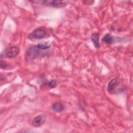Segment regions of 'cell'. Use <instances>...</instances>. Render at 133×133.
Here are the masks:
<instances>
[{"mask_svg":"<svg viewBox=\"0 0 133 133\" xmlns=\"http://www.w3.org/2000/svg\"><path fill=\"white\" fill-rule=\"evenodd\" d=\"M40 50H41L37 45H33L30 47L26 51L25 58L26 61L30 62L37 58L40 54Z\"/></svg>","mask_w":133,"mask_h":133,"instance_id":"1","label":"cell"},{"mask_svg":"<svg viewBox=\"0 0 133 133\" xmlns=\"http://www.w3.org/2000/svg\"><path fill=\"white\" fill-rule=\"evenodd\" d=\"M47 32L43 28H38L35 29L28 35L30 39H41L48 36Z\"/></svg>","mask_w":133,"mask_h":133,"instance_id":"2","label":"cell"},{"mask_svg":"<svg viewBox=\"0 0 133 133\" xmlns=\"http://www.w3.org/2000/svg\"><path fill=\"white\" fill-rule=\"evenodd\" d=\"M119 79L118 78H115L112 79L108 84V91L111 94H116L117 92H121L124 89L122 87H118Z\"/></svg>","mask_w":133,"mask_h":133,"instance_id":"3","label":"cell"},{"mask_svg":"<svg viewBox=\"0 0 133 133\" xmlns=\"http://www.w3.org/2000/svg\"><path fill=\"white\" fill-rule=\"evenodd\" d=\"M19 52V48L17 46H12L6 49L4 51V56L8 58H13L16 57Z\"/></svg>","mask_w":133,"mask_h":133,"instance_id":"4","label":"cell"},{"mask_svg":"<svg viewBox=\"0 0 133 133\" xmlns=\"http://www.w3.org/2000/svg\"><path fill=\"white\" fill-rule=\"evenodd\" d=\"M43 3L44 4L49 5L52 7L56 8H61L67 5V3L65 1H43Z\"/></svg>","mask_w":133,"mask_h":133,"instance_id":"5","label":"cell"},{"mask_svg":"<svg viewBox=\"0 0 133 133\" xmlns=\"http://www.w3.org/2000/svg\"><path fill=\"white\" fill-rule=\"evenodd\" d=\"M45 121V117L42 115L36 116L33 120L32 125L34 127H39L43 125Z\"/></svg>","mask_w":133,"mask_h":133,"instance_id":"6","label":"cell"},{"mask_svg":"<svg viewBox=\"0 0 133 133\" xmlns=\"http://www.w3.org/2000/svg\"><path fill=\"white\" fill-rule=\"evenodd\" d=\"M51 108L54 111L57 113L61 112L64 110V108L63 105L61 102H56L52 104Z\"/></svg>","mask_w":133,"mask_h":133,"instance_id":"7","label":"cell"},{"mask_svg":"<svg viewBox=\"0 0 133 133\" xmlns=\"http://www.w3.org/2000/svg\"><path fill=\"white\" fill-rule=\"evenodd\" d=\"M99 35L97 33H93L91 36V40L92 42L95 47L97 48L100 47V44L99 42Z\"/></svg>","mask_w":133,"mask_h":133,"instance_id":"8","label":"cell"},{"mask_svg":"<svg viewBox=\"0 0 133 133\" xmlns=\"http://www.w3.org/2000/svg\"><path fill=\"white\" fill-rule=\"evenodd\" d=\"M102 41L107 44H111L114 41V38L110 34H107L103 37Z\"/></svg>","mask_w":133,"mask_h":133,"instance_id":"9","label":"cell"},{"mask_svg":"<svg viewBox=\"0 0 133 133\" xmlns=\"http://www.w3.org/2000/svg\"><path fill=\"white\" fill-rule=\"evenodd\" d=\"M38 47L41 49V50H45V49H47L50 47V45L48 44V43H40L37 44Z\"/></svg>","mask_w":133,"mask_h":133,"instance_id":"10","label":"cell"},{"mask_svg":"<svg viewBox=\"0 0 133 133\" xmlns=\"http://www.w3.org/2000/svg\"><path fill=\"white\" fill-rule=\"evenodd\" d=\"M48 85L49 87L51 88H54L57 86V83L55 80H52L50 82L48 83Z\"/></svg>","mask_w":133,"mask_h":133,"instance_id":"11","label":"cell"},{"mask_svg":"<svg viewBox=\"0 0 133 133\" xmlns=\"http://www.w3.org/2000/svg\"><path fill=\"white\" fill-rule=\"evenodd\" d=\"M7 64L5 61L1 60V68L2 69H5L7 66Z\"/></svg>","mask_w":133,"mask_h":133,"instance_id":"12","label":"cell"}]
</instances>
